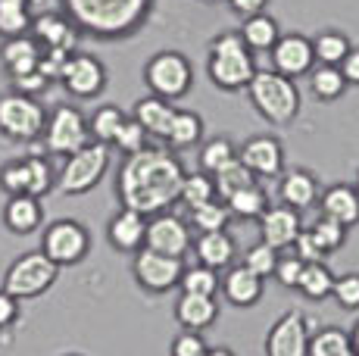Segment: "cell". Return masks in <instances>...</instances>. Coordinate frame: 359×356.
I'll use <instances>...</instances> for the list:
<instances>
[{
    "mask_svg": "<svg viewBox=\"0 0 359 356\" xmlns=\"http://www.w3.org/2000/svg\"><path fill=\"white\" fill-rule=\"evenodd\" d=\"M184 182V166L169 147L147 144L137 153L122 156L116 169V197L126 210L141 216L169 213L172 203H178Z\"/></svg>",
    "mask_w": 359,
    "mask_h": 356,
    "instance_id": "obj_1",
    "label": "cell"
},
{
    "mask_svg": "<svg viewBox=\"0 0 359 356\" xmlns=\"http://www.w3.org/2000/svg\"><path fill=\"white\" fill-rule=\"evenodd\" d=\"M81 35L97 41H126L144 29L154 0H60Z\"/></svg>",
    "mask_w": 359,
    "mask_h": 356,
    "instance_id": "obj_2",
    "label": "cell"
},
{
    "mask_svg": "<svg viewBox=\"0 0 359 356\" xmlns=\"http://www.w3.org/2000/svg\"><path fill=\"white\" fill-rule=\"evenodd\" d=\"M253 72H257V60L247 50L238 32H222L210 41V57H206V75L219 91H241L250 85Z\"/></svg>",
    "mask_w": 359,
    "mask_h": 356,
    "instance_id": "obj_3",
    "label": "cell"
},
{
    "mask_svg": "<svg viewBox=\"0 0 359 356\" xmlns=\"http://www.w3.org/2000/svg\"><path fill=\"white\" fill-rule=\"evenodd\" d=\"M253 109L272 125H291L300 113V91L291 78L278 75L275 69H257L250 85L244 88Z\"/></svg>",
    "mask_w": 359,
    "mask_h": 356,
    "instance_id": "obj_4",
    "label": "cell"
},
{
    "mask_svg": "<svg viewBox=\"0 0 359 356\" xmlns=\"http://www.w3.org/2000/svg\"><path fill=\"white\" fill-rule=\"evenodd\" d=\"M109 163H113V153H109L107 144H85L81 150L69 153L63 160V166L57 169V184L53 191L66 197H81L88 191H94L103 182V175L109 172Z\"/></svg>",
    "mask_w": 359,
    "mask_h": 356,
    "instance_id": "obj_5",
    "label": "cell"
},
{
    "mask_svg": "<svg viewBox=\"0 0 359 356\" xmlns=\"http://www.w3.org/2000/svg\"><path fill=\"white\" fill-rule=\"evenodd\" d=\"M60 278V266H53L41 250H29L16 256L4 272V287L10 297L16 300H34L44 297Z\"/></svg>",
    "mask_w": 359,
    "mask_h": 356,
    "instance_id": "obj_6",
    "label": "cell"
},
{
    "mask_svg": "<svg viewBox=\"0 0 359 356\" xmlns=\"http://www.w3.org/2000/svg\"><path fill=\"white\" fill-rule=\"evenodd\" d=\"M144 85L154 97H163L175 104L178 97L191 91L194 85V66L184 53L178 50H160L144 63Z\"/></svg>",
    "mask_w": 359,
    "mask_h": 356,
    "instance_id": "obj_7",
    "label": "cell"
},
{
    "mask_svg": "<svg viewBox=\"0 0 359 356\" xmlns=\"http://www.w3.org/2000/svg\"><path fill=\"white\" fill-rule=\"evenodd\" d=\"M47 122V109L41 107L38 97L19 91H4L0 94V135L6 141L16 144H32L41 138Z\"/></svg>",
    "mask_w": 359,
    "mask_h": 356,
    "instance_id": "obj_8",
    "label": "cell"
},
{
    "mask_svg": "<svg viewBox=\"0 0 359 356\" xmlns=\"http://www.w3.org/2000/svg\"><path fill=\"white\" fill-rule=\"evenodd\" d=\"M44 150L50 156H66L81 150L85 144H91V132H88V116L81 113L79 107L72 104H60L47 113V122H44Z\"/></svg>",
    "mask_w": 359,
    "mask_h": 356,
    "instance_id": "obj_9",
    "label": "cell"
},
{
    "mask_svg": "<svg viewBox=\"0 0 359 356\" xmlns=\"http://www.w3.org/2000/svg\"><path fill=\"white\" fill-rule=\"evenodd\" d=\"M41 253L60 269L79 266L91 253V231L75 219H57L41 235Z\"/></svg>",
    "mask_w": 359,
    "mask_h": 356,
    "instance_id": "obj_10",
    "label": "cell"
},
{
    "mask_svg": "<svg viewBox=\"0 0 359 356\" xmlns=\"http://www.w3.org/2000/svg\"><path fill=\"white\" fill-rule=\"evenodd\" d=\"M309 319L303 310H287L266 331L262 350L266 356H309Z\"/></svg>",
    "mask_w": 359,
    "mask_h": 356,
    "instance_id": "obj_11",
    "label": "cell"
},
{
    "mask_svg": "<svg viewBox=\"0 0 359 356\" xmlns=\"http://www.w3.org/2000/svg\"><path fill=\"white\" fill-rule=\"evenodd\" d=\"M182 269H184L182 259L163 256V253L147 250V247H141L135 253V259H131V275L150 294H165V291H172V287H178Z\"/></svg>",
    "mask_w": 359,
    "mask_h": 356,
    "instance_id": "obj_12",
    "label": "cell"
},
{
    "mask_svg": "<svg viewBox=\"0 0 359 356\" xmlns=\"http://www.w3.org/2000/svg\"><path fill=\"white\" fill-rule=\"evenodd\" d=\"M107 81H109L107 66H103L94 53H85V50L69 53L60 85H63L72 97H79V100L100 97L103 88H107Z\"/></svg>",
    "mask_w": 359,
    "mask_h": 356,
    "instance_id": "obj_13",
    "label": "cell"
},
{
    "mask_svg": "<svg viewBox=\"0 0 359 356\" xmlns=\"http://www.w3.org/2000/svg\"><path fill=\"white\" fill-rule=\"evenodd\" d=\"M191 228L182 216L175 213H156L154 219H147V231H144V247L156 250L163 256H175L184 259L191 253Z\"/></svg>",
    "mask_w": 359,
    "mask_h": 356,
    "instance_id": "obj_14",
    "label": "cell"
},
{
    "mask_svg": "<svg viewBox=\"0 0 359 356\" xmlns=\"http://www.w3.org/2000/svg\"><path fill=\"white\" fill-rule=\"evenodd\" d=\"M238 160L253 178H278L285 172V147L275 135H253L241 144Z\"/></svg>",
    "mask_w": 359,
    "mask_h": 356,
    "instance_id": "obj_15",
    "label": "cell"
},
{
    "mask_svg": "<svg viewBox=\"0 0 359 356\" xmlns=\"http://www.w3.org/2000/svg\"><path fill=\"white\" fill-rule=\"evenodd\" d=\"M29 35L38 41L41 50H66V53L79 50V41H81V32L75 29V22L66 13H57V10L32 16Z\"/></svg>",
    "mask_w": 359,
    "mask_h": 356,
    "instance_id": "obj_16",
    "label": "cell"
},
{
    "mask_svg": "<svg viewBox=\"0 0 359 356\" xmlns=\"http://www.w3.org/2000/svg\"><path fill=\"white\" fill-rule=\"evenodd\" d=\"M272 69L285 78H300V75H309V69L316 66L313 57V41L300 32H291V35H281L275 41L272 50Z\"/></svg>",
    "mask_w": 359,
    "mask_h": 356,
    "instance_id": "obj_17",
    "label": "cell"
},
{
    "mask_svg": "<svg viewBox=\"0 0 359 356\" xmlns=\"http://www.w3.org/2000/svg\"><path fill=\"white\" fill-rule=\"evenodd\" d=\"M300 231H303V213L285 207V203H272V207L259 216L262 244H269V247L278 250V253L291 250Z\"/></svg>",
    "mask_w": 359,
    "mask_h": 356,
    "instance_id": "obj_18",
    "label": "cell"
},
{
    "mask_svg": "<svg viewBox=\"0 0 359 356\" xmlns=\"http://www.w3.org/2000/svg\"><path fill=\"white\" fill-rule=\"evenodd\" d=\"M319 178L309 169H291V172L278 175V203L297 210V213H306L319 203Z\"/></svg>",
    "mask_w": 359,
    "mask_h": 356,
    "instance_id": "obj_19",
    "label": "cell"
},
{
    "mask_svg": "<svg viewBox=\"0 0 359 356\" xmlns=\"http://www.w3.org/2000/svg\"><path fill=\"white\" fill-rule=\"evenodd\" d=\"M144 231H147V216L119 207L107 222V241L119 253H137L144 247Z\"/></svg>",
    "mask_w": 359,
    "mask_h": 356,
    "instance_id": "obj_20",
    "label": "cell"
},
{
    "mask_svg": "<svg viewBox=\"0 0 359 356\" xmlns=\"http://www.w3.org/2000/svg\"><path fill=\"white\" fill-rule=\"evenodd\" d=\"M191 250H194L197 263L206 266V269H231L234 259H238V244L229 231H210V235H197L191 241Z\"/></svg>",
    "mask_w": 359,
    "mask_h": 356,
    "instance_id": "obj_21",
    "label": "cell"
},
{
    "mask_svg": "<svg viewBox=\"0 0 359 356\" xmlns=\"http://www.w3.org/2000/svg\"><path fill=\"white\" fill-rule=\"evenodd\" d=\"M319 213L334 219L344 228L359 225V191L356 184H331L319 194Z\"/></svg>",
    "mask_w": 359,
    "mask_h": 356,
    "instance_id": "obj_22",
    "label": "cell"
},
{
    "mask_svg": "<svg viewBox=\"0 0 359 356\" xmlns=\"http://www.w3.org/2000/svg\"><path fill=\"white\" fill-rule=\"evenodd\" d=\"M219 294L229 300L238 310H247V306H257L262 297V278H257L250 269L244 266H231L225 269V278L219 282Z\"/></svg>",
    "mask_w": 359,
    "mask_h": 356,
    "instance_id": "obj_23",
    "label": "cell"
},
{
    "mask_svg": "<svg viewBox=\"0 0 359 356\" xmlns=\"http://www.w3.org/2000/svg\"><path fill=\"white\" fill-rule=\"evenodd\" d=\"M175 319L182 331L203 334L219 319V300L216 297H197V294H182L175 300Z\"/></svg>",
    "mask_w": 359,
    "mask_h": 356,
    "instance_id": "obj_24",
    "label": "cell"
},
{
    "mask_svg": "<svg viewBox=\"0 0 359 356\" xmlns=\"http://www.w3.org/2000/svg\"><path fill=\"white\" fill-rule=\"evenodd\" d=\"M38 60H41V47L32 35H22V38H10L0 44V66L4 72L13 78H22L38 69Z\"/></svg>",
    "mask_w": 359,
    "mask_h": 356,
    "instance_id": "obj_25",
    "label": "cell"
},
{
    "mask_svg": "<svg viewBox=\"0 0 359 356\" xmlns=\"http://www.w3.org/2000/svg\"><path fill=\"white\" fill-rule=\"evenodd\" d=\"M4 225L13 235H32L44 225V207L38 197L19 194V197H6L4 203Z\"/></svg>",
    "mask_w": 359,
    "mask_h": 356,
    "instance_id": "obj_26",
    "label": "cell"
},
{
    "mask_svg": "<svg viewBox=\"0 0 359 356\" xmlns=\"http://www.w3.org/2000/svg\"><path fill=\"white\" fill-rule=\"evenodd\" d=\"M172 116H175V107L163 97H154V94L141 97L135 104V109H131V119L144 128V135H147V138H160V141L165 138V132H169Z\"/></svg>",
    "mask_w": 359,
    "mask_h": 356,
    "instance_id": "obj_27",
    "label": "cell"
},
{
    "mask_svg": "<svg viewBox=\"0 0 359 356\" xmlns=\"http://www.w3.org/2000/svg\"><path fill=\"white\" fill-rule=\"evenodd\" d=\"M203 132H206V125L200 119V113H194V109H175V116L169 122V132L163 138V147H169V150L194 147V144L203 141Z\"/></svg>",
    "mask_w": 359,
    "mask_h": 356,
    "instance_id": "obj_28",
    "label": "cell"
},
{
    "mask_svg": "<svg viewBox=\"0 0 359 356\" xmlns=\"http://www.w3.org/2000/svg\"><path fill=\"white\" fill-rule=\"evenodd\" d=\"M238 35H241V41L247 44L250 53H266V50H272L275 41L281 38V29L269 13H259V16L244 19V25H241Z\"/></svg>",
    "mask_w": 359,
    "mask_h": 356,
    "instance_id": "obj_29",
    "label": "cell"
},
{
    "mask_svg": "<svg viewBox=\"0 0 359 356\" xmlns=\"http://www.w3.org/2000/svg\"><path fill=\"white\" fill-rule=\"evenodd\" d=\"M234 160H238V147H234V141L225 138V135H216V138H210V141H200V153H197L200 172L216 175L219 169H225Z\"/></svg>",
    "mask_w": 359,
    "mask_h": 356,
    "instance_id": "obj_30",
    "label": "cell"
},
{
    "mask_svg": "<svg viewBox=\"0 0 359 356\" xmlns=\"http://www.w3.org/2000/svg\"><path fill=\"white\" fill-rule=\"evenodd\" d=\"M225 210H229L231 219H259L269 210V197L259 184H247V188L234 191V194L225 200Z\"/></svg>",
    "mask_w": 359,
    "mask_h": 356,
    "instance_id": "obj_31",
    "label": "cell"
},
{
    "mask_svg": "<svg viewBox=\"0 0 359 356\" xmlns=\"http://www.w3.org/2000/svg\"><path fill=\"white\" fill-rule=\"evenodd\" d=\"M22 160H25V194L41 200V197L50 194L53 184H57V169L41 153H29V156H22Z\"/></svg>",
    "mask_w": 359,
    "mask_h": 356,
    "instance_id": "obj_32",
    "label": "cell"
},
{
    "mask_svg": "<svg viewBox=\"0 0 359 356\" xmlns=\"http://www.w3.org/2000/svg\"><path fill=\"white\" fill-rule=\"evenodd\" d=\"M309 91L316 100L331 104V100H341L347 94V81L337 66H313L309 69Z\"/></svg>",
    "mask_w": 359,
    "mask_h": 356,
    "instance_id": "obj_33",
    "label": "cell"
},
{
    "mask_svg": "<svg viewBox=\"0 0 359 356\" xmlns=\"http://www.w3.org/2000/svg\"><path fill=\"white\" fill-rule=\"evenodd\" d=\"M331 287H334V272H331L325 263L303 266V275H300V282H297V291H300L306 300L322 303V300L331 297Z\"/></svg>",
    "mask_w": 359,
    "mask_h": 356,
    "instance_id": "obj_34",
    "label": "cell"
},
{
    "mask_svg": "<svg viewBox=\"0 0 359 356\" xmlns=\"http://www.w3.org/2000/svg\"><path fill=\"white\" fill-rule=\"evenodd\" d=\"M184 222H188V228L197 231V235H210V231H229L231 216L222 200H212V203H203V207L191 210V216L184 219Z\"/></svg>",
    "mask_w": 359,
    "mask_h": 356,
    "instance_id": "obj_35",
    "label": "cell"
},
{
    "mask_svg": "<svg viewBox=\"0 0 359 356\" xmlns=\"http://www.w3.org/2000/svg\"><path fill=\"white\" fill-rule=\"evenodd\" d=\"M313 41V57L319 66H341V60L350 53V38L344 32H322V35L309 38Z\"/></svg>",
    "mask_w": 359,
    "mask_h": 356,
    "instance_id": "obj_36",
    "label": "cell"
},
{
    "mask_svg": "<svg viewBox=\"0 0 359 356\" xmlns=\"http://www.w3.org/2000/svg\"><path fill=\"white\" fill-rule=\"evenodd\" d=\"M122 122H126V113H122L116 104H103L91 113V119H88V132H91V141L97 144H113L116 132L122 128Z\"/></svg>",
    "mask_w": 359,
    "mask_h": 356,
    "instance_id": "obj_37",
    "label": "cell"
},
{
    "mask_svg": "<svg viewBox=\"0 0 359 356\" xmlns=\"http://www.w3.org/2000/svg\"><path fill=\"white\" fill-rule=\"evenodd\" d=\"M178 200L188 207V213H191V210H197V207H203V203L219 200V197H216V184H212V175L200 172V169H197V172H184Z\"/></svg>",
    "mask_w": 359,
    "mask_h": 356,
    "instance_id": "obj_38",
    "label": "cell"
},
{
    "mask_svg": "<svg viewBox=\"0 0 359 356\" xmlns=\"http://www.w3.org/2000/svg\"><path fill=\"white\" fill-rule=\"evenodd\" d=\"M219 272L206 269V266H184L182 278H178V287L182 294H197V297H219Z\"/></svg>",
    "mask_w": 359,
    "mask_h": 356,
    "instance_id": "obj_39",
    "label": "cell"
},
{
    "mask_svg": "<svg viewBox=\"0 0 359 356\" xmlns=\"http://www.w3.org/2000/svg\"><path fill=\"white\" fill-rule=\"evenodd\" d=\"M309 356H353L350 334L344 328H319L309 334Z\"/></svg>",
    "mask_w": 359,
    "mask_h": 356,
    "instance_id": "obj_40",
    "label": "cell"
},
{
    "mask_svg": "<svg viewBox=\"0 0 359 356\" xmlns=\"http://www.w3.org/2000/svg\"><path fill=\"white\" fill-rule=\"evenodd\" d=\"M303 228L309 231V238H313L316 247L322 250V256H328V253L341 250L344 244H347V228L337 225L334 219H328V216H319L313 225H303Z\"/></svg>",
    "mask_w": 359,
    "mask_h": 356,
    "instance_id": "obj_41",
    "label": "cell"
},
{
    "mask_svg": "<svg viewBox=\"0 0 359 356\" xmlns=\"http://www.w3.org/2000/svg\"><path fill=\"white\" fill-rule=\"evenodd\" d=\"M212 184H216V197L225 203L234 194V191L247 188V184H257V178H253L244 166H241V160H234V163H229L225 169H219V172L212 175Z\"/></svg>",
    "mask_w": 359,
    "mask_h": 356,
    "instance_id": "obj_42",
    "label": "cell"
},
{
    "mask_svg": "<svg viewBox=\"0 0 359 356\" xmlns=\"http://www.w3.org/2000/svg\"><path fill=\"white\" fill-rule=\"evenodd\" d=\"M32 29V10L29 6H0V38H22Z\"/></svg>",
    "mask_w": 359,
    "mask_h": 356,
    "instance_id": "obj_43",
    "label": "cell"
},
{
    "mask_svg": "<svg viewBox=\"0 0 359 356\" xmlns=\"http://www.w3.org/2000/svg\"><path fill=\"white\" fill-rule=\"evenodd\" d=\"M275 263H278V250H272L269 244L259 241V244H253V247L244 253V263H241V266H244V269H250L253 275L266 282V278H272Z\"/></svg>",
    "mask_w": 359,
    "mask_h": 356,
    "instance_id": "obj_44",
    "label": "cell"
},
{
    "mask_svg": "<svg viewBox=\"0 0 359 356\" xmlns=\"http://www.w3.org/2000/svg\"><path fill=\"white\" fill-rule=\"evenodd\" d=\"M109 147H116L122 156H128V153H137V150H144L147 147V135H144V128L137 125L131 116H126V122H122V128L116 132V138Z\"/></svg>",
    "mask_w": 359,
    "mask_h": 356,
    "instance_id": "obj_45",
    "label": "cell"
},
{
    "mask_svg": "<svg viewBox=\"0 0 359 356\" xmlns=\"http://www.w3.org/2000/svg\"><path fill=\"white\" fill-rule=\"evenodd\" d=\"M331 297L337 300V306H341V310L356 313L359 310V272H344V275H334Z\"/></svg>",
    "mask_w": 359,
    "mask_h": 356,
    "instance_id": "obj_46",
    "label": "cell"
},
{
    "mask_svg": "<svg viewBox=\"0 0 359 356\" xmlns=\"http://www.w3.org/2000/svg\"><path fill=\"white\" fill-rule=\"evenodd\" d=\"M303 266H306L303 259H297L291 250H285V253H278V263H275L272 278L281 287H287V291H297V282H300V275H303Z\"/></svg>",
    "mask_w": 359,
    "mask_h": 356,
    "instance_id": "obj_47",
    "label": "cell"
},
{
    "mask_svg": "<svg viewBox=\"0 0 359 356\" xmlns=\"http://www.w3.org/2000/svg\"><path fill=\"white\" fill-rule=\"evenodd\" d=\"M210 344L197 331H178L169 344V356H206Z\"/></svg>",
    "mask_w": 359,
    "mask_h": 356,
    "instance_id": "obj_48",
    "label": "cell"
},
{
    "mask_svg": "<svg viewBox=\"0 0 359 356\" xmlns=\"http://www.w3.org/2000/svg\"><path fill=\"white\" fill-rule=\"evenodd\" d=\"M66 60L69 53L66 50H41V60H38V72L44 75L47 85L63 78V69H66Z\"/></svg>",
    "mask_w": 359,
    "mask_h": 356,
    "instance_id": "obj_49",
    "label": "cell"
},
{
    "mask_svg": "<svg viewBox=\"0 0 359 356\" xmlns=\"http://www.w3.org/2000/svg\"><path fill=\"white\" fill-rule=\"evenodd\" d=\"M291 253H294L297 259H303V263H325V256H322V250L316 247V241L309 238V231H306V228H303L300 235H297V241H294Z\"/></svg>",
    "mask_w": 359,
    "mask_h": 356,
    "instance_id": "obj_50",
    "label": "cell"
},
{
    "mask_svg": "<svg viewBox=\"0 0 359 356\" xmlns=\"http://www.w3.org/2000/svg\"><path fill=\"white\" fill-rule=\"evenodd\" d=\"M47 81H44V75H41L38 69L29 72V75H22V78H13V91H19V94H29V97H38V94H44L47 91Z\"/></svg>",
    "mask_w": 359,
    "mask_h": 356,
    "instance_id": "obj_51",
    "label": "cell"
},
{
    "mask_svg": "<svg viewBox=\"0 0 359 356\" xmlns=\"http://www.w3.org/2000/svg\"><path fill=\"white\" fill-rule=\"evenodd\" d=\"M16 319H19V300L10 297L6 291H0V328L16 325Z\"/></svg>",
    "mask_w": 359,
    "mask_h": 356,
    "instance_id": "obj_52",
    "label": "cell"
},
{
    "mask_svg": "<svg viewBox=\"0 0 359 356\" xmlns=\"http://www.w3.org/2000/svg\"><path fill=\"white\" fill-rule=\"evenodd\" d=\"M341 75H344V81H347V88L350 85H359V47H350V53L341 60Z\"/></svg>",
    "mask_w": 359,
    "mask_h": 356,
    "instance_id": "obj_53",
    "label": "cell"
},
{
    "mask_svg": "<svg viewBox=\"0 0 359 356\" xmlns=\"http://www.w3.org/2000/svg\"><path fill=\"white\" fill-rule=\"evenodd\" d=\"M229 6L238 13V16L250 19V16H259V13H266L269 0H229Z\"/></svg>",
    "mask_w": 359,
    "mask_h": 356,
    "instance_id": "obj_54",
    "label": "cell"
},
{
    "mask_svg": "<svg viewBox=\"0 0 359 356\" xmlns=\"http://www.w3.org/2000/svg\"><path fill=\"white\" fill-rule=\"evenodd\" d=\"M347 334H350V347H353V353L359 356V322H356V325H353V328H350V331H347Z\"/></svg>",
    "mask_w": 359,
    "mask_h": 356,
    "instance_id": "obj_55",
    "label": "cell"
},
{
    "mask_svg": "<svg viewBox=\"0 0 359 356\" xmlns=\"http://www.w3.org/2000/svg\"><path fill=\"white\" fill-rule=\"evenodd\" d=\"M206 356H234L229 347H210V350H206Z\"/></svg>",
    "mask_w": 359,
    "mask_h": 356,
    "instance_id": "obj_56",
    "label": "cell"
},
{
    "mask_svg": "<svg viewBox=\"0 0 359 356\" xmlns=\"http://www.w3.org/2000/svg\"><path fill=\"white\" fill-rule=\"evenodd\" d=\"M0 6H29L32 10V0H0Z\"/></svg>",
    "mask_w": 359,
    "mask_h": 356,
    "instance_id": "obj_57",
    "label": "cell"
},
{
    "mask_svg": "<svg viewBox=\"0 0 359 356\" xmlns=\"http://www.w3.org/2000/svg\"><path fill=\"white\" fill-rule=\"evenodd\" d=\"M66 356H81V353H66Z\"/></svg>",
    "mask_w": 359,
    "mask_h": 356,
    "instance_id": "obj_58",
    "label": "cell"
},
{
    "mask_svg": "<svg viewBox=\"0 0 359 356\" xmlns=\"http://www.w3.org/2000/svg\"><path fill=\"white\" fill-rule=\"evenodd\" d=\"M356 191H359V178H356Z\"/></svg>",
    "mask_w": 359,
    "mask_h": 356,
    "instance_id": "obj_59",
    "label": "cell"
},
{
    "mask_svg": "<svg viewBox=\"0 0 359 356\" xmlns=\"http://www.w3.org/2000/svg\"><path fill=\"white\" fill-rule=\"evenodd\" d=\"M353 356H356V353H353Z\"/></svg>",
    "mask_w": 359,
    "mask_h": 356,
    "instance_id": "obj_60",
    "label": "cell"
}]
</instances>
